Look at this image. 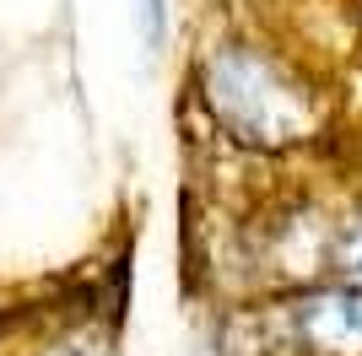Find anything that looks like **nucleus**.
<instances>
[{
    "label": "nucleus",
    "instance_id": "obj_1",
    "mask_svg": "<svg viewBox=\"0 0 362 356\" xmlns=\"http://www.w3.org/2000/svg\"><path fill=\"white\" fill-rule=\"evenodd\" d=\"M206 103L249 146H287L308 130L303 87L255 49H222L206 65Z\"/></svg>",
    "mask_w": 362,
    "mask_h": 356
},
{
    "label": "nucleus",
    "instance_id": "obj_2",
    "mask_svg": "<svg viewBox=\"0 0 362 356\" xmlns=\"http://www.w3.org/2000/svg\"><path fill=\"white\" fill-rule=\"evenodd\" d=\"M308 356H362V286H330L292 308Z\"/></svg>",
    "mask_w": 362,
    "mask_h": 356
},
{
    "label": "nucleus",
    "instance_id": "obj_3",
    "mask_svg": "<svg viewBox=\"0 0 362 356\" xmlns=\"http://www.w3.org/2000/svg\"><path fill=\"white\" fill-rule=\"evenodd\" d=\"M341 270L351 275V286H362V222L341 237Z\"/></svg>",
    "mask_w": 362,
    "mask_h": 356
},
{
    "label": "nucleus",
    "instance_id": "obj_4",
    "mask_svg": "<svg viewBox=\"0 0 362 356\" xmlns=\"http://www.w3.org/2000/svg\"><path fill=\"white\" fill-rule=\"evenodd\" d=\"M141 16H146V44L157 49V44H163V0H146Z\"/></svg>",
    "mask_w": 362,
    "mask_h": 356
},
{
    "label": "nucleus",
    "instance_id": "obj_5",
    "mask_svg": "<svg viewBox=\"0 0 362 356\" xmlns=\"http://www.w3.org/2000/svg\"><path fill=\"white\" fill-rule=\"evenodd\" d=\"M49 356H103V351H98L92 340H65V345H54Z\"/></svg>",
    "mask_w": 362,
    "mask_h": 356
}]
</instances>
